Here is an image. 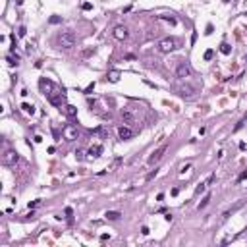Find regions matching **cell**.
I'll return each instance as SVG.
<instances>
[{
    "instance_id": "cell-1",
    "label": "cell",
    "mask_w": 247,
    "mask_h": 247,
    "mask_svg": "<svg viewBox=\"0 0 247 247\" xmlns=\"http://www.w3.org/2000/svg\"><path fill=\"white\" fill-rule=\"evenodd\" d=\"M39 85H41V89L45 91L48 102L54 104V106H62V102H64V91H62V87H58L56 83H52V81H48L45 77L39 79Z\"/></svg>"
},
{
    "instance_id": "cell-2",
    "label": "cell",
    "mask_w": 247,
    "mask_h": 247,
    "mask_svg": "<svg viewBox=\"0 0 247 247\" xmlns=\"http://www.w3.org/2000/svg\"><path fill=\"white\" fill-rule=\"evenodd\" d=\"M145 118V106L143 104H137V102H131L128 106L122 108V120L130 126H135V124L143 122Z\"/></svg>"
},
{
    "instance_id": "cell-3",
    "label": "cell",
    "mask_w": 247,
    "mask_h": 247,
    "mask_svg": "<svg viewBox=\"0 0 247 247\" xmlns=\"http://www.w3.org/2000/svg\"><path fill=\"white\" fill-rule=\"evenodd\" d=\"M58 45L60 48H64V50H70L75 46V35L72 31H62L58 35Z\"/></svg>"
},
{
    "instance_id": "cell-4",
    "label": "cell",
    "mask_w": 247,
    "mask_h": 247,
    "mask_svg": "<svg viewBox=\"0 0 247 247\" xmlns=\"http://www.w3.org/2000/svg\"><path fill=\"white\" fill-rule=\"evenodd\" d=\"M182 81V79H180ZM176 91H178V95L183 98H191L195 97L197 93V87H193V85H189L187 81H182V83H176Z\"/></svg>"
},
{
    "instance_id": "cell-5",
    "label": "cell",
    "mask_w": 247,
    "mask_h": 247,
    "mask_svg": "<svg viewBox=\"0 0 247 247\" xmlns=\"http://www.w3.org/2000/svg\"><path fill=\"white\" fill-rule=\"evenodd\" d=\"M176 77L182 79V81H189V79L193 77V68L189 64H185V62H182V64L176 68Z\"/></svg>"
},
{
    "instance_id": "cell-6",
    "label": "cell",
    "mask_w": 247,
    "mask_h": 247,
    "mask_svg": "<svg viewBox=\"0 0 247 247\" xmlns=\"http://www.w3.org/2000/svg\"><path fill=\"white\" fill-rule=\"evenodd\" d=\"M18 162H20V155H18L16 151L14 149L4 151V155H2V164H4V166H16Z\"/></svg>"
},
{
    "instance_id": "cell-7",
    "label": "cell",
    "mask_w": 247,
    "mask_h": 247,
    "mask_svg": "<svg viewBox=\"0 0 247 247\" xmlns=\"http://www.w3.org/2000/svg\"><path fill=\"white\" fill-rule=\"evenodd\" d=\"M176 45H178V41H176L174 37H164V39H160V43H158V50L164 52V54H168V52H172L176 48Z\"/></svg>"
},
{
    "instance_id": "cell-8",
    "label": "cell",
    "mask_w": 247,
    "mask_h": 247,
    "mask_svg": "<svg viewBox=\"0 0 247 247\" xmlns=\"http://www.w3.org/2000/svg\"><path fill=\"white\" fill-rule=\"evenodd\" d=\"M62 135H64L66 141H75L79 137V130L75 126H72V124H68V126H64V130H62Z\"/></svg>"
},
{
    "instance_id": "cell-9",
    "label": "cell",
    "mask_w": 247,
    "mask_h": 247,
    "mask_svg": "<svg viewBox=\"0 0 247 247\" xmlns=\"http://www.w3.org/2000/svg\"><path fill=\"white\" fill-rule=\"evenodd\" d=\"M166 149H168V143H162V145H160V147H158L156 151H153V155L149 156V160H147V164H149V166H153V164H156L158 160H160V158H162V155L166 153Z\"/></svg>"
},
{
    "instance_id": "cell-10",
    "label": "cell",
    "mask_w": 247,
    "mask_h": 247,
    "mask_svg": "<svg viewBox=\"0 0 247 247\" xmlns=\"http://www.w3.org/2000/svg\"><path fill=\"white\" fill-rule=\"evenodd\" d=\"M112 35H114L116 41H126L130 37V31H128V27H124V25H116L114 31H112Z\"/></svg>"
},
{
    "instance_id": "cell-11",
    "label": "cell",
    "mask_w": 247,
    "mask_h": 247,
    "mask_svg": "<svg viewBox=\"0 0 247 247\" xmlns=\"http://www.w3.org/2000/svg\"><path fill=\"white\" fill-rule=\"evenodd\" d=\"M118 135H120V139H124V141H126V139H131V137H133V130H131L130 126H120V128H118Z\"/></svg>"
},
{
    "instance_id": "cell-12",
    "label": "cell",
    "mask_w": 247,
    "mask_h": 247,
    "mask_svg": "<svg viewBox=\"0 0 247 247\" xmlns=\"http://www.w3.org/2000/svg\"><path fill=\"white\" fill-rule=\"evenodd\" d=\"M243 205H245V201H238V203H235V205H234V207H230V208H228V210H226V212L222 214V220H228V218H230V216L234 214L235 210H240V208L243 207Z\"/></svg>"
},
{
    "instance_id": "cell-13",
    "label": "cell",
    "mask_w": 247,
    "mask_h": 247,
    "mask_svg": "<svg viewBox=\"0 0 247 247\" xmlns=\"http://www.w3.org/2000/svg\"><path fill=\"white\" fill-rule=\"evenodd\" d=\"M64 114L68 118H75V116H77V108H75L73 104H66V106H64Z\"/></svg>"
},
{
    "instance_id": "cell-14",
    "label": "cell",
    "mask_w": 247,
    "mask_h": 247,
    "mask_svg": "<svg viewBox=\"0 0 247 247\" xmlns=\"http://www.w3.org/2000/svg\"><path fill=\"white\" fill-rule=\"evenodd\" d=\"M100 153H102V147L100 145H93L89 149V158H97V156H100Z\"/></svg>"
},
{
    "instance_id": "cell-15",
    "label": "cell",
    "mask_w": 247,
    "mask_h": 247,
    "mask_svg": "<svg viewBox=\"0 0 247 247\" xmlns=\"http://www.w3.org/2000/svg\"><path fill=\"white\" fill-rule=\"evenodd\" d=\"M21 110L25 112V114H29V116H33L35 114V106L29 104V102H21Z\"/></svg>"
},
{
    "instance_id": "cell-16",
    "label": "cell",
    "mask_w": 247,
    "mask_h": 247,
    "mask_svg": "<svg viewBox=\"0 0 247 247\" xmlns=\"http://www.w3.org/2000/svg\"><path fill=\"white\" fill-rule=\"evenodd\" d=\"M106 218L108 220H120V216H122V212H118V210H106Z\"/></svg>"
},
{
    "instance_id": "cell-17",
    "label": "cell",
    "mask_w": 247,
    "mask_h": 247,
    "mask_svg": "<svg viewBox=\"0 0 247 247\" xmlns=\"http://www.w3.org/2000/svg\"><path fill=\"white\" fill-rule=\"evenodd\" d=\"M108 81L118 83V81H120V72H110V73H108Z\"/></svg>"
},
{
    "instance_id": "cell-18",
    "label": "cell",
    "mask_w": 247,
    "mask_h": 247,
    "mask_svg": "<svg viewBox=\"0 0 247 247\" xmlns=\"http://www.w3.org/2000/svg\"><path fill=\"white\" fill-rule=\"evenodd\" d=\"M207 187H208V183H207V182L199 183V185H197V187H195V195H201V193H203V191H205V189H207Z\"/></svg>"
},
{
    "instance_id": "cell-19",
    "label": "cell",
    "mask_w": 247,
    "mask_h": 247,
    "mask_svg": "<svg viewBox=\"0 0 247 247\" xmlns=\"http://www.w3.org/2000/svg\"><path fill=\"white\" fill-rule=\"evenodd\" d=\"M220 52L222 54H230V52H232V46L228 45V43H222L220 45Z\"/></svg>"
},
{
    "instance_id": "cell-20",
    "label": "cell",
    "mask_w": 247,
    "mask_h": 247,
    "mask_svg": "<svg viewBox=\"0 0 247 247\" xmlns=\"http://www.w3.org/2000/svg\"><path fill=\"white\" fill-rule=\"evenodd\" d=\"M120 164H122V158H116V160H114V162H112L110 166H108V172H114V170H116L118 166H120Z\"/></svg>"
},
{
    "instance_id": "cell-21",
    "label": "cell",
    "mask_w": 247,
    "mask_h": 247,
    "mask_svg": "<svg viewBox=\"0 0 247 247\" xmlns=\"http://www.w3.org/2000/svg\"><path fill=\"white\" fill-rule=\"evenodd\" d=\"M208 203H210V195H205V197H203V201L199 203V210H201V208H205Z\"/></svg>"
},
{
    "instance_id": "cell-22",
    "label": "cell",
    "mask_w": 247,
    "mask_h": 247,
    "mask_svg": "<svg viewBox=\"0 0 247 247\" xmlns=\"http://www.w3.org/2000/svg\"><path fill=\"white\" fill-rule=\"evenodd\" d=\"M18 60H20V56H16V58H14V56H8V64L10 66H18Z\"/></svg>"
},
{
    "instance_id": "cell-23",
    "label": "cell",
    "mask_w": 247,
    "mask_h": 247,
    "mask_svg": "<svg viewBox=\"0 0 247 247\" xmlns=\"http://www.w3.org/2000/svg\"><path fill=\"white\" fill-rule=\"evenodd\" d=\"M162 20H166L170 25H176V18H170V16H162Z\"/></svg>"
},
{
    "instance_id": "cell-24",
    "label": "cell",
    "mask_w": 247,
    "mask_h": 247,
    "mask_svg": "<svg viewBox=\"0 0 247 247\" xmlns=\"http://www.w3.org/2000/svg\"><path fill=\"white\" fill-rule=\"evenodd\" d=\"M245 122H247V118H243L241 122H238V126H235V128H234V131H240L241 128H243V124H245Z\"/></svg>"
},
{
    "instance_id": "cell-25",
    "label": "cell",
    "mask_w": 247,
    "mask_h": 247,
    "mask_svg": "<svg viewBox=\"0 0 247 247\" xmlns=\"http://www.w3.org/2000/svg\"><path fill=\"white\" fill-rule=\"evenodd\" d=\"M212 56H214V50H207L205 52V60H212Z\"/></svg>"
},
{
    "instance_id": "cell-26",
    "label": "cell",
    "mask_w": 247,
    "mask_h": 247,
    "mask_svg": "<svg viewBox=\"0 0 247 247\" xmlns=\"http://www.w3.org/2000/svg\"><path fill=\"white\" fill-rule=\"evenodd\" d=\"M66 216H68V218H70V220H72V214H73V210H72V207H66Z\"/></svg>"
},
{
    "instance_id": "cell-27",
    "label": "cell",
    "mask_w": 247,
    "mask_h": 247,
    "mask_svg": "<svg viewBox=\"0 0 247 247\" xmlns=\"http://www.w3.org/2000/svg\"><path fill=\"white\" fill-rule=\"evenodd\" d=\"M245 178H247V170H243V172H241V174L238 176V182H243Z\"/></svg>"
},
{
    "instance_id": "cell-28",
    "label": "cell",
    "mask_w": 247,
    "mask_h": 247,
    "mask_svg": "<svg viewBox=\"0 0 247 247\" xmlns=\"http://www.w3.org/2000/svg\"><path fill=\"white\" fill-rule=\"evenodd\" d=\"M93 89H95V83H89V85H87V89H85V95H89Z\"/></svg>"
},
{
    "instance_id": "cell-29",
    "label": "cell",
    "mask_w": 247,
    "mask_h": 247,
    "mask_svg": "<svg viewBox=\"0 0 247 247\" xmlns=\"http://www.w3.org/2000/svg\"><path fill=\"white\" fill-rule=\"evenodd\" d=\"M25 33H27L25 27H20V29H18V35H20V37H25Z\"/></svg>"
},
{
    "instance_id": "cell-30",
    "label": "cell",
    "mask_w": 247,
    "mask_h": 247,
    "mask_svg": "<svg viewBox=\"0 0 247 247\" xmlns=\"http://www.w3.org/2000/svg\"><path fill=\"white\" fill-rule=\"evenodd\" d=\"M50 23H60V18H58V16H52V18H50Z\"/></svg>"
},
{
    "instance_id": "cell-31",
    "label": "cell",
    "mask_w": 247,
    "mask_h": 247,
    "mask_svg": "<svg viewBox=\"0 0 247 247\" xmlns=\"http://www.w3.org/2000/svg\"><path fill=\"white\" fill-rule=\"evenodd\" d=\"M39 203H41L39 199H37V201H31V203H29V208H35V207H37V205H39Z\"/></svg>"
},
{
    "instance_id": "cell-32",
    "label": "cell",
    "mask_w": 247,
    "mask_h": 247,
    "mask_svg": "<svg viewBox=\"0 0 247 247\" xmlns=\"http://www.w3.org/2000/svg\"><path fill=\"white\" fill-rule=\"evenodd\" d=\"M75 158L81 160V158H83V153H81V151H75Z\"/></svg>"
},
{
    "instance_id": "cell-33",
    "label": "cell",
    "mask_w": 247,
    "mask_h": 247,
    "mask_svg": "<svg viewBox=\"0 0 247 247\" xmlns=\"http://www.w3.org/2000/svg\"><path fill=\"white\" fill-rule=\"evenodd\" d=\"M156 174H158V170H155V172H151V174H149V176H147V180H153V178H155V176H156Z\"/></svg>"
},
{
    "instance_id": "cell-34",
    "label": "cell",
    "mask_w": 247,
    "mask_h": 247,
    "mask_svg": "<svg viewBox=\"0 0 247 247\" xmlns=\"http://www.w3.org/2000/svg\"><path fill=\"white\" fill-rule=\"evenodd\" d=\"M83 10H93V4H89V2H85V4H83Z\"/></svg>"
},
{
    "instance_id": "cell-35",
    "label": "cell",
    "mask_w": 247,
    "mask_h": 247,
    "mask_svg": "<svg viewBox=\"0 0 247 247\" xmlns=\"http://www.w3.org/2000/svg\"><path fill=\"white\" fill-rule=\"evenodd\" d=\"M141 234H143V235H147V234H149V228H147V226H143V228H141Z\"/></svg>"
},
{
    "instance_id": "cell-36",
    "label": "cell",
    "mask_w": 247,
    "mask_h": 247,
    "mask_svg": "<svg viewBox=\"0 0 247 247\" xmlns=\"http://www.w3.org/2000/svg\"><path fill=\"white\" fill-rule=\"evenodd\" d=\"M205 33H207V35H210V33H212V25H210V23L207 25V31H205Z\"/></svg>"
},
{
    "instance_id": "cell-37",
    "label": "cell",
    "mask_w": 247,
    "mask_h": 247,
    "mask_svg": "<svg viewBox=\"0 0 247 247\" xmlns=\"http://www.w3.org/2000/svg\"><path fill=\"white\" fill-rule=\"evenodd\" d=\"M195 41H197V33H193L191 35V45H195Z\"/></svg>"
},
{
    "instance_id": "cell-38",
    "label": "cell",
    "mask_w": 247,
    "mask_h": 247,
    "mask_svg": "<svg viewBox=\"0 0 247 247\" xmlns=\"http://www.w3.org/2000/svg\"><path fill=\"white\" fill-rule=\"evenodd\" d=\"M224 2H230V0H224Z\"/></svg>"
},
{
    "instance_id": "cell-39",
    "label": "cell",
    "mask_w": 247,
    "mask_h": 247,
    "mask_svg": "<svg viewBox=\"0 0 247 247\" xmlns=\"http://www.w3.org/2000/svg\"><path fill=\"white\" fill-rule=\"evenodd\" d=\"M245 60H247V54H245Z\"/></svg>"
}]
</instances>
